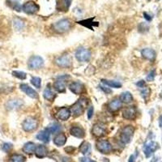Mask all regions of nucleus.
Listing matches in <instances>:
<instances>
[{"label":"nucleus","instance_id":"37998d69","mask_svg":"<svg viewBox=\"0 0 162 162\" xmlns=\"http://www.w3.org/2000/svg\"><path fill=\"white\" fill-rule=\"evenodd\" d=\"M75 150H76V148H75L74 147H71V146H69V147L65 148V151H66V152H68V153L69 152H70V153H72Z\"/></svg>","mask_w":162,"mask_h":162},{"label":"nucleus","instance_id":"a18cd8bd","mask_svg":"<svg viewBox=\"0 0 162 162\" xmlns=\"http://www.w3.org/2000/svg\"><path fill=\"white\" fill-rule=\"evenodd\" d=\"M144 18L147 20V21H151V20H152V17H151V15H148L147 13L144 12Z\"/></svg>","mask_w":162,"mask_h":162},{"label":"nucleus","instance_id":"393cba45","mask_svg":"<svg viewBox=\"0 0 162 162\" xmlns=\"http://www.w3.org/2000/svg\"><path fill=\"white\" fill-rule=\"evenodd\" d=\"M120 101H122V103H125V104H130L131 103L134 98L132 94L130 92H124L120 95Z\"/></svg>","mask_w":162,"mask_h":162},{"label":"nucleus","instance_id":"dca6fc26","mask_svg":"<svg viewBox=\"0 0 162 162\" xmlns=\"http://www.w3.org/2000/svg\"><path fill=\"white\" fill-rule=\"evenodd\" d=\"M50 132L47 128L44 129L43 131H40L37 133V134L36 135V138L40 140V141L43 142L45 144H47L50 140Z\"/></svg>","mask_w":162,"mask_h":162},{"label":"nucleus","instance_id":"0eeeda50","mask_svg":"<svg viewBox=\"0 0 162 162\" xmlns=\"http://www.w3.org/2000/svg\"><path fill=\"white\" fill-rule=\"evenodd\" d=\"M96 148L99 152L103 153V154L110 153L113 150V147H112L110 143L107 140H102V139H100L96 142Z\"/></svg>","mask_w":162,"mask_h":162},{"label":"nucleus","instance_id":"f3484780","mask_svg":"<svg viewBox=\"0 0 162 162\" xmlns=\"http://www.w3.org/2000/svg\"><path fill=\"white\" fill-rule=\"evenodd\" d=\"M69 89L71 90L74 94L80 95L84 92V85L80 82H73L69 85Z\"/></svg>","mask_w":162,"mask_h":162},{"label":"nucleus","instance_id":"a19ab883","mask_svg":"<svg viewBox=\"0 0 162 162\" xmlns=\"http://www.w3.org/2000/svg\"><path fill=\"white\" fill-rule=\"evenodd\" d=\"M100 88H101V89L102 90V91L104 92L105 93H106V94L112 93V90L109 89V88H107V87H105V86H101Z\"/></svg>","mask_w":162,"mask_h":162},{"label":"nucleus","instance_id":"b1692460","mask_svg":"<svg viewBox=\"0 0 162 162\" xmlns=\"http://www.w3.org/2000/svg\"><path fill=\"white\" fill-rule=\"evenodd\" d=\"M66 142V137L63 133H59L53 138V143L56 146L62 147L63 146Z\"/></svg>","mask_w":162,"mask_h":162},{"label":"nucleus","instance_id":"473e14b6","mask_svg":"<svg viewBox=\"0 0 162 162\" xmlns=\"http://www.w3.org/2000/svg\"><path fill=\"white\" fill-rule=\"evenodd\" d=\"M10 159L11 162H24L26 160V157L21 154H13Z\"/></svg>","mask_w":162,"mask_h":162},{"label":"nucleus","instance_id":"ea45409f","mask_svg":"<svg viewBox=\"0 0 162 162\" xmlns=\"http://www.w3.org/2000/svg\"><path fill=\"white\" fill-rule=\"evenodd\" d=\"M93 114H94L93 106H90L89 108V109H88V118L91 119L92 118V116H93Z\"/></svg>","mask_w":162,"mask_h":162},{"label":"nucleus","instance_id":"c03bdc74","mask_svg":"<svg viewBox=\"0 0 162 162\" xmlns=\"http://www.w3.org/2000/svg\"><path fill=\"white\" fill-rule=\"evenodd\" d=\"M136 85L138 87H139V88H144L145 82L144 80H140V81H139L138 83H137Z\"/></svg>","mask_w":162,"mask_h":162},{"label":"nucleus","instance_id":"412c9836","mask_svg":"<svg viewBox=\"0 0 162 162\" xmlns=\"http://www.w3.org/2000/svg\"><path fill=\"white\" fill-rule=\"evenodd\" d=\"M70 133L71 135L79 138V139H82L85 136V131L84 129H82L81 127H72L70 130Z\"/></svg>","mask_w":162,"mask_h":162},{"label":"nucleus","instance_id":"9b49d317","mask_svg":"<svg viewBox=\"0 0 162 162\" xmlns=\"http://www.w3.org/2000/svg\"><path fill=\"white\" fill-rule=\"evenodd\" d=\"M158 148V144L154 141H150L147 143L144 147V152L145 157H150L152 155V153L156 152Z\"/></svg>","mask_w":162,"mask_h":162},{"label":"nucleus","instance_id":"2f4dec72","mask_svg":"<svg viewBox=\"0 0 162 162\" xmlns=\"http://www.w3.org/2000/svg\"><path fill=\"white\" fill-rule=\"evenodd\" d=\"M92 20H93V18H91V19H88V20H81V21H79L78 24L85 26L86 28H90V29H92V27L95 25V22H93V21H92Z\"/></svg>","mask_w":162,"mask_h":162},{"label":"nucleus","instance_id":"72a5a7b5","mask_svg":"<svg viewBox=\"0 0 162 162\" xmlns=\"http://www.w3.org/2000/svg\"><path fill=\"white\" fill-rule=\"evenodd\" d=\"M12 76L14 77L17 79H25L26 77H27V74L24 71H12Z\"/></svg>","mask_w":162,"mask_h":162},{"label":"nucleus","instance_id":"c85d7f7f","mask_svg":"<svg viewBox=\"0 0 162 162\" xmlns=\"http://www.w3.org/2000/svg\"><path fill=\"white\" fill-rule=\"evenodd\" d=\"M47 129L50 131L51 134H55V133H58L62 130V126L58 122H53L49 125Z\"/></svg>","mask_w":162,"mask_h":162},{"label":"nucleus","instance_id":"c756f323","mask_svg":"<svg viewBox=\"0 0 162 162\" xmlns=\"http://www.w3.org/2000/svg\"><path fill=\"white\" fill-rule=\"evenodd\" d=\"M79 150H80L81 153H83L84 155L89 154L91 152V144H89V142L84 141L81 144Z\"/></svg>","mask_w":162,"mask_h":162},{"label":"nucleus","instance_id":"7ed1b4c3","mask_svg":"<svg viewBox=\"0 0 162 162\" xmlns=\"http://www.w3.org/2000/svg\"><path fill=\"white\" fill-rule=\"evenodd\" d=\"M76 59L79 62H89L91 59V51L84 47H79L75 53Z\"/></svg>","mask_w":162,"mask_h":162},{"label":"nucleus","instance_id":"a878e982","mask_svg":"<svg viewBox=\"0 0 162 162\" xmlns=\"http://www.w3.org/2000/svg\"><path fill=\"white\" fill-rule=\"evenodd\" d=\"M101 83L104 84L105 85H106L110 88H114V89H120L122 87V84L118 81L116 80H109V79H101Z\"/></svg>","mask_w":162,"mask_h":162},{"label":"nucleus","instance_id":"f03ea898","mask_svg":"<svg viewBox=\"0 0 162 162\" xmlns=\"http://www.w3.org/2000/svg\"><path fill=\"white\" fill-rule=\"evenodd\" d=\"M134 128L133 127V126L128 125V126L123 127L122 130L121 134H120V140L122 143L124 144H129L134 135Z\"/></svg>","mask_w":162,"mask_h":162},{"label":"nucleus","instance_id":"f257e3e1","mask_svg":"<svg viewBox=\"0 0 162 162\" xmlns=\"http://www.w3.org/2000/svg\"><path fill=\"white\" fill-rule=\"evenodd\" d=\"M71 28V20L67 18H63L58 20L52 24V29L57 33H64L69 31Z\"/></svg>","mask_w":162,"mask_h":162},{"label":"nucleus","instance_id":"cd10ccee","mask_svg":"<svg viewBox=\"0 0 162 162\" xmlns=\"http://www.w3.org/2000/svg\"><path fill=\"white\" fill-rule=\"evenodd\" d=\"M43 96L44 98L47 100V101H53L54 98H55L56 95L55 93L52 91V89H51L50 88L47 87V88H46V89L44 90Z\"/></svg>","mask_w":162,"mask_h":162},{"label":"nucleus","instance_id":"1a4fd4ad","mask_svg":"<svg viewBox=\"0 0 162 162\" xmlns=\"http://www.w3.org/2000/svg\"><path fill=\"white\" fill-rule=\"evenodd\" d=\"M22 10L28 15H33L36 12H37L39 10V7L37 3H35L33 1H28L23 5Z\"/></svg>","mask_w":162,"mask_h":162},{"label":"nucleus","instance_id":"c9c22d12","mask_svg":"<svg viewBox=\"0 0 162 162\" xmlns=\"http://www.w3.org/2000/svg\"><path fill=\"white\" fill-rule=\"evenodd\" d=\"M149 29V26L146 23H141L139 25V31L140 33H145Z\"/></svg>","mask_w":162,"mask_h":162},{"label":"nucleus","instance_id":"6e6552de","mask_svg":"<svg viewBox=\"0 0 162 162\" xmlns=\"http://www.w3.org/2000/svg\"><path fill=\"white\" fill-rule=\"evenodd\" d=\"M92 133L94 136L97 137V138L105 136L107 133L106 127L101 122L96 123L93 125V127L92 128Z\"/></svg>","mask_w":162,"mask_h":162},{"label":"nucleus","instance_id":"4c0bfd02","mask_svg":"<svg viewBox=\"0 0 162 162\" xmlns=\"http://www.w3.org/2000/svg\"><path fill=\"white\" fill-rule=\"evenodd\" d=\"M11 148H12V144H10V143H5V144L3 145V147H2L3 151L5 152H8Z\"/></svg>","mask_w":162,"mask_h":162},{"label":"nucleus","instance_id":"4468645a","mask_svg":"<svg viewBox=\"0 0 162 162\" xmlns=\"http://www.w3.org/2000/svg\"><path fill=\"white\" fill-rule=\"evenodd\" d=\"M20 89L21 91L24 92L27 96H28L29 97H31V98H37V92L33 88H31L29 85H28V84H21L20 85Z\"/></svg>","mask_w":162,"mask_h":162},{"label":"nucleus","instance_id":"423d86ee","mask_svg":"<svg viewBox=\"0 0 162 162\" xmlns=\"http://www.w3.org/2000/svg\"><path fill=\"white\" fill-rule=\"evenodd\" d=\"M44 65V59L40 56L33 55L32 56L28 62V68L31 70H37L40 69Z\"/></svg>","mask_w":162,"mask_h":162},{"label":"nucleus","instance_id":"4be33fe9","mask_svg":"<svg viewBox=\"0 0 162 162\" xmlns=\"http://www.w3.org/2000/svg\"><path fill=\"white\" fill-rule=\"evenodd\" d=\"M122 108V101L119 99H114L112 100L108 105V109L109 111L116 112Z\"/></svg>","mask_w":162,"mask_h":162},{"label":"nucleus","instance_id":"20e7f679","mask_svg":"<svg viewBox=\"0 0 162 162\" xmlns=\"http://www.w3.org/2000/svg\"><path fill=\"white\" fill-rule=\"evenodd\" d=\"M38 127V122L37 118L33 117H28L23 122L22 127L23 130L26 132H31L35 131Z\"/></svg>","mask_w":162,"mask_h":162},{"label":"nucleus","instance_id":"7c9ffc66","mask_svg":"<svg viewBox=\"0 0 162 162\" xmlns=\"http://www.w3.org/2000/svg\"><path fill=\"white\" fill-rule=\"evenodd\" d=\"M36 147L37 146H36L35 144H33V142H28V143L24 144L23 147V151L27 154H32L35 151Z\"/></svg>","mask_w":162,"mask_h":162},{"label":"nucleus","instance_id":"a211bd4d","mask_svg":"<svg viewBox=\"0 0 162 162\" xmlns=\"http://www.w3.org/2000/svg\"><path fill=\"white\" fill-rule=\"evenodd\" d=\"M142 57L148 61H154L156 58V52L152 49L145 48L141 51Z\"/></svg>","mask_w":162,"mask_h":162},{"label":"nucleus","instance_id":"5701e85b","mask_svg":"<svg viewBox=\"0 0 162 162\" xmlns=\"http://www.w3.org/2000/svg\"><path fill=\"white\" fill-rule=\"evenodd\" d=\"M22 105H23V101H21V100H17V99L10 100V101H8V102H7L6 108L9 109V110H11V109L20 108Z\"/></svg>","mask_w":162,"mask_h":162},{"label":"nucleus","instance_id":"58836bf2","mask_svg":"<svg viewBox=\"0 0 162 162\" xmlns=\"http://www.w3.org/2000/svg\"><path fill=\"white\" fill-rule=\"evenodd\" d=\"M155 76H156V71L153 70V71H150L149 74L147 75V81H152L154 79Z\"/></svg>","mask_w":162,"mask_h":162},{"label":"nucleus","instance_id":"49530a36","mask_svg":"<svg viewBox=\"0 0 162 162\" xmlns=\"http://www.w3.org/2000/svg\"><path fill=\"white\" fill-rule=\"evenodd\" d=\"M8 1L10 3L13 4V6L15 5V4H16V3H19V2H20V0H8Z\"/></svg>","mask_w":162,"mask_h":162},{"label":"nucleus","instance_id":"e433bc0d","mask_svg":"<svg viewBox=\"0 0 162 162\" xmlns=\"http://www.w3.org/2000/svg\"><path fill=\"white\" fill-rule=\"evenodd\" d=\"M150 94V89L148 88H143V90L141 91L142 96L144 99H147V97L149 96Z\"/></svg>","mask_w":162,"mask_h":162},{"label":"nucleus","instance_id":"39448f33","mask_svg":"<svg viewBox=\"0 0 162 162\" xmlns=\"http://www.w3.org/2000/svg\"><path fill=\"white\" fill-rule=\"evenodd\" d=\"M54 62L57 66L62 68H68L72 64V60L69 54H63V55L59 56L55 58Z\"/></svg>","mask_w":162,"mask_h":162},{"label":"nucleus","instance_id":"2eb2a0df","mask_svg":"<svg viewBox=\"0 0 162 162\" xmlns=\"http://www.w3.org/2000/svg\"><path fill=\"white\" fill-rule=\"evenodd\" d=\"M72 0H57L56 2V8L59 11L66 12L69 10L71 7Z\"/></svg>","mask_w":162,"mask_h":162},{"label":"nucleus","instance_id":"ddd939ff","mask_svg":"<svg viewBox=\"0 0 162 162\" xmlns=\"http://www.w3.org/2000/svg\"><path fill=\"white\" fill-rule=\"evenodd\" d=\"M137 109L134 106H129L123 109L122 117L127 120H134L136 118Z\"/></svg>","mask_w":162,"mask_h":162},{"label":"nucleus","instance_id":"aec40b11","mask_svg":"<svg viewBox=\"0 0 162 162\" xmlns=\"http://www.w3.org/2000/svg\"><path fill=\"white\" fill-rule=\"evenodd\" d=\"M35 154L38 158L46 157L48 154V149L45 145H37L35 148Z\"/></svg>","mask_w":162,"mask_h":162},{"label":"nucleus","instance_id":"79ce46f5","mask_svg":"<svg viewBox=\"0 0 162 162\" xmlns=\"http://www.w3.org/2000/svg\"><path fill=\"white\" fill-rule=\"evenodd\" d=\"M80 161L81 162H96V161H95V160H91L90 158H89V157H82V158H80Z\"/></svg>","mask_w":162,"mask_h":162},{"label":"nucleus","instance_id":"09e8293b","mask_svg":"<svg viewBox=\"0 0 162 162\" xmlns=\"http://www.w3.org/2000/svg\"><path fill=\"white\" fill-rule=\"evenodd\" d=\"M159 126L160 127V129L162 130V115H160L159 118Z\"/></svg>","mask_w":162,"mask_h":162},{"label":"nucleus","instance_id":"f704fd0d","mask_svg":"<svg viewBox=\"0 0 162 162\" xmlns=\"http://www.w3.org/2000/svg\"><path fill=\"white\" fill-rule=\"evenodd\" d=\"M31 83L37 89H40V85H41V79L39 78V77H37V76L33 77L31 79Z\"/></svg>","mask_w":162,"mask_h":162},{"label":"nucleus","instance_id":"9d476101","mask_svg":"<svg viewBox=\"0 0 162 162\" xmlns=\"http://www.w3.org/2000/svg\"><path fill=\"white\" fill-rule=\"evenodd\" d=\"M84 111V106L83 103L80 101H78L76 103L71 106V113L75 118H78V117L81 116Z\"/></svg>","mask_w":162,"mask_h":162},{"label":"nucleus","instance_id":"f8f14e48","mask_svg":"<svg viewBox=\"0 0 162 162\" xmlns=\"http://www.w3.org/2000/svg\"><path fill=\"white\" fill-rule=\"evenodd\" d=\"M71 115V109H69L66 107H62L56 113L57 118L61 120V121H66V120H68L70 118Z\"/></svg>","mask_w":162,"mask_h":162},{"label":"nucleus","instance_id":"de8ad7c7","mask_svg":"<svg viewBox=\"0 0 162 162\" xmlns=\"http://www.w3.org/2000/svg\"><path fill=\"white\" fill-rule=\"evenodd\" d=\"M134 159H135V157H134V155H131L130 157L129 160H128V162H134Z\"/></svg>","mask_w":162,"mask_h":162},{"label":"nucleus","instance_id":"bb28decb","mask_svg":"<svg viewBox=\"0 0 162 162\" xmlns=\"http://www.w3.org/2000/svg\"><path fill=\"white\" fill-rule=\"evenodd\" d=\"M13 25H14L15 30L20 31L24 27V22L22 19L19 17H15L13 19Z\"/></svg>","mask_w":162,"mask_h":162},{"label":"nucleus","instance_id":"6ab92c4d","mask_svg":"<svg viewBox=\"0 0 162 162\" xmlns=\"http://www.w3.org/2000/svg\"><path fill=\"white\" fill-rule=\"evenodd\" d=\"M54 89L58 92H64L66 90V82L63 79V77H59L53 84Z\"/></svg>","mask_w":162,"mask_h":162}]
</instances>
